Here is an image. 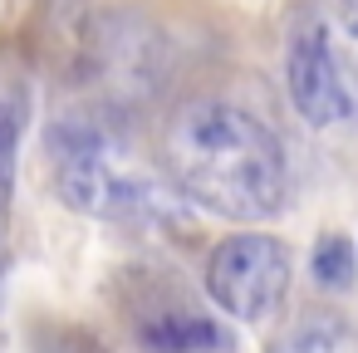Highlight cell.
Listing matches in <instances>:
<instances>
[{"label": "cell", "mask_w": 358, "mask_h": 353, "mask_svg": "<svg viewBox=\"0 0 358 353\" xmlns=\"http://www.w3.org/2000/svg\"><path fill=\"white\" fill-rule=\"evenodd\" d=\"M50 157H55V192L69 211L133 226L172 216L167 192L138 172H123L108 138L84 118H64L50 128Z\"/></svg>", "instance_id": "cell-2"}, {"label": "cell", "mask_w": 358, "mask_h": 353, "mask_svg": "<svg viewBox=\"0 0 358 353\" xmlns=\"http://www.w3.org/2000/svg\"><path fill=\"white\" fill-rule=\"evenodd\" d=\"M289 275H294V260H289V245L280 236L241 231V236H226L211 250L206 294L221 314H231L241 324H260L285 304Z\"/></svg>", "instance_id": "cell-3"}, {"label": "cell", "mask_w": 358, "mask_h": 353, "mask_svg": "<svg viewBox=\"0 0 358 353\" xmlns=\"http://www.w3.org/2000/svg\"><path fill=\"white\" fill-rule=\"evenodd\" d=\"M138 338L148 353H211V348H226L231 338L221 333V324H211L206 314H152L138 324Z\"/></svg>", "instance_id": "cell-5"}, {"label": "cell", "mask_w": 358, "mask_h": 353, "mask_svg": "<svg viewBox=\"0 0 358 353\" xmlns=\"http://www.w3.org/2000/svg\"><path fill=\"white\" fill-rule=\"evenodd\" d=\"M285 89L289 103L299 108L304 123L329 128L348 118V89L338 79V59L329 50V25L324 20H299L285 45Z\"/></svg>", "instance_id": "cell-4"}, {"label": "cell", "mask_w": 358, "mask_h": 353, "mask_svg": "<svg viewBox=\"0 0 358 353\" xmlns=\"http://www.w3.org/2000/svg\"><path fill=\"white\" fill-rule=\"evenodd\" d=\"M0 275H6V240H0Z\"/></svg>", "instance_id": "cell-10"}, {"label": "cell", "mask_w": 358, "mask_h": 353, "mask_svg": "<svg viewBox=\"0 0 358 353\" xmlns=\"http://www.w3.org/2000/svg\"><path fill=\"white\" fill-rule=\"evenodd\" d=\"M338 20H343V30L358 40V0H338Z\"/></svg>", "instance_id": "cell-9"}, {"label": "cell", "mask_w": 358, "mask_h": 353, "mask_svg": "<svg viewBox=\"0 0 358 353\" xmlns=\"http://www.w3.org/2000/svg\"><path fill=\"white\" fill-rule=\"evenodd\" d=\"M177 192L226 221H270L285 211L289 167L280 138L236 103H182L162 138Z\"/></svg>", "instance_id": "cell-1"}, {"label": "cell", "mask_w": 358, "mask_h": 353, "mask_svg": "<svg viewBox=\"0 0 358 353\" xmlns=\"http://www.w3.org/2000/svg\"><path fill=\"white\" fill-rule=\"evenodd\" d=\"M270 353H358V329L338 314H324V309H309L299 314Z\"/></svg>", "instance_id": "cell-6"}, {"label": "cell", "mask_w": 358, "mask_h": 353, "mask_svg": "<svg viewBox=\"0 0 358 353\" xmlns=\"http://www.w3.org/2000/svg\"><path fill=\"white\" fill-rule=\"evenodd\" d=\"M309 275H314V284H319V289L343 294V289L358 280V250H353V240H348V236H338V231H324V236L314 240Z\"/></svg>", "instance_id": "cell-7"}, {"label": "cell", "mask_w": 358, "mask_h": 353, "mask_svg": "<svg viewBox=\"0 0 358 353\" xmlns=\"http://www.w3.org/2000/svg\"><path fill=\"white\" fill-rule=\"evenodd\" d=\"M20 133H25V99L0 89V211L10 206V192H15V147H20Z\"/></svg>", "instance_id": "cell-8"}]
</instances>
